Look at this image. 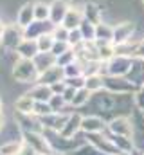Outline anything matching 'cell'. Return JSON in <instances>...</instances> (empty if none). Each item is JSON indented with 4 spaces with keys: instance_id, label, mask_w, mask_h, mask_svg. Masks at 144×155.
Returning a JSON list of instances; mask_svg holds the SVG:
<instances>
[{
    "instance_id": "1",
    "label": "cell",
    "mask_w": 144,
    "mask_h": 155,
    "mask_svg": "<svg viewBox=\"0 0 144 155\" xmlns=\"http://www.w3.org/2000/svg\"><path fill=\"white\" fill-rule=\"evenodd\" d=\"M13 76L16 81L20 83H34L40 78V72L36 69L34 61L33 60H27V58H20L15 65V71H13Z\"/></svg>"
},
{
    "instance_id": "2",
    "label": "cell",
    "mask_w": 144,
    "mask_h": 155,
    "mask_svg": "<svg viewBox=\"0 0 144 155\" xmlns=\"http://www.w3.org/2000/svg\"><path fill=\"white\" fill-rule=\"evenodd\" d=\"M106 132L112 135H124V137H132L133 134V124H132V117L130 116H115L108 121Z\"/></svg>"
},
{
    "instance_id": "3",
    "label": "cell",
    "mask_w": 144,
    "mask_h": 155,
    "mask_svg": "<svg viewBox=\"0 0 144 155\" xmlns=\"http://www.w3.org/2000/svg\"><path fill=\"white\" fill-rule=\"evenodd\" d=\"M106 121L101 116H83L81 119V132L83 134H101L106 132Z\"/></svg>"
},
{
    "instance_id": "4",
    "label": "cell",
    "mask_w": 144,
    "mask_h": 155,
    "mask_svg": "<svg viewBox=\"0 0 144 155\" xmlns=\"http://www.w3.org/2000/svg\"><path fill=\"white\" fill-rule=\"evenodd\" d=\"M81 119H83V116H79V114H69L67 123L60 130V135H63L67 139H74L77 135V132H81Z\"/></svg>"
},
{
    "instance_id": "5",
    "label": "cell",
    "mask_w": 144,
    "mask_h": 155,
    "mask_svg": "<svg viewBox=\"0 0 144 155\" xmlns=\"http://www.w3.org/2000/svg\"><path fill=\"white\" fill-rule=\"evenodd\" d=\"M34 97L31 96V94H24V96H20L16 101H15V108H16V112L18 114H22V116H34L33 112H34Z\"/></svg>"
},
{
    "instance_id": "6",
    "label": "cell",
    "mask_w": 144,
    "mask_h": 155,
    "mask_svg": "<svg viewBox=\"0 0 144 155\" xmlns=\"http://www.w3.org/2000/svg\"><path fill=\"white\" fill-rule=\"evenodd\" d=\"M29 94L34 97V101H43V103H49V101H51V97L54 96V92H52L51 85H45V83H36L34 87L31 88V92H29Z\"/></svg>"
},
{
    "instance_id": "7",
    "label": "cell",
    "mask_w": 144,
    "mask_h": 155,
    "mask_svg": "<svg viewBox=\"0 0 144 155\" xmlns=\"http://www.w3.org/2000/svg\"><path fill=\"white\" fill-rule=\"evenodd\" d=\"M18 52H20V56L22 58H27V60H33L36 54L40 52V49H38V43H36V40H24L20 45H18Z\"/></svg>"
},
{
    "instance_id": "8",
    "label": "cell",
    "mask_w": 144,
    "mask_h": 155,
    "mask_svg": "<svg viewBox=\"0 0 144 155\" xmlns=\"http://www.w3.org/2000/svg\"><path fill=\"white\" fill-rule=\"evenodd\" d=\"M85 88H88L92 94L103 90L105 88V76H101V74H88V76H85Z\"/></svg>"
},
{
    "instance_id": "9",
    "label": "cell",
    "mask_w": 144,
    "mask_h": 155,
    "mask_svg": "<svg viewBox=\"0 0 144 155\" xmlns=\"http://www.w3.org/2000/svg\"><path fill=\"white\" fill-rule=\"evenodd\" d=\"M79 24H81V13H79L77 9H69L67 15H65V18H63V24H61V25H63L65 29L72 31V29H77Z\"/></svg>"
},
{
    "instance_id": "10",
    "label": "cell",
    "mask_w": 144,
    "mask_h": 155,
    "mask_svg": "<svg viewBox=\"0 0 144 155\" xmlns=\"http://www.w3.org/2000/svg\"><path fill=\"white\" fill-rule=\"evenodd\" d=\"M132 31H133V25L132 24H124V25L115 27L113 29V41H117L119 45L126 43L128 38H130V35H132Z\"/></svg>"
},
{
    "instance_id": "11",
    "label": "cell",
    "mask_w": 144,
    "mask_h": 155,
    "mask_svg": "<svg viewBox=\"0 0 144 155\" xmlns=\"http://www.w3.org/2000/svg\"><path fill=\"white\" fill-rule=\"evenodd\" d=\"M24 139H13V141H5L0 144V153L2 155H15L22 150Z\"/></svg>"
},
{
    "instance_id": "12",
    "label": "cell",
    "mask_w": 144,
    "mask_h": 155,
    "mask_svg": "<svg viewBox=\"0 0 144 155\" xmlns=\"http://www.w3.org/2000/svg\"><path fill=\"white\" fill-rule=\"evenodd\" d=\"M33 18H34V5L25 4V5L20 9V13H18V24H20L22 27H27Z\"/></svg>"
},
{
    "instance_id": "13",
    "label": "cell",
    "mask_w": 144,
    "mask_h": 155,
    "mask_svg": "<svg viewBox=\"0 0 144 155\" xmlns=\"http://www.w3.org/2000/svg\"><path fill=\"white\" fill-rule=\"evenodd\" d=\"M36 43H38V49H40V52H51L52 51V47H54V43H56V38L52 36V35H45V33H41L38 40H36Z\"/></svg>"
},
{
    "instance_id": "14",
    "label": "cell",
    "mask_w": 144,
    "mask_h": 155,
    "mask_svg": "<svg viewBox=\"0 0 144 155\" xmlns=\"http://www.w3.org/2000/svg\"><path fill=\"white\" fill-rule=\"evenodd\" d=\"M90 97H92V92L88 90V88H77L76 90V96H74V99H72V107H83V105H87L88 101H90Z\"/></svg>"
},
{
    "instance_id": "15",
    "label": "cell",
    "mask_w": 144,
    "mask_h": 155,
    "mask_svg": "<svg viewBox=\"0 0 144 155\" xmlns=\"http://www.w3.org/2000/svg\"><path fill=\"white\" fill-rule=\"evenodd\" d=\"M67 5L60 0H56L52 5H51V15H52V20H63L65 15H67Z\"/></svg>"
},
{
    "instance_id": "16",
    "label": "cell",
    "mask_w": 144,
    "mask_h": 155,
    "mask_svg": "<svg viewBox=\"0 0 144 155\" xmlns=\"http://www.w3.org/2000/svg\"><path fill=\"white\" fill-rule=\"evenodd\" d=\"M49 16H51V5L41 4V2L34 4V18L36 20H45Z\"/></svg>"
},
{
    "instance_id": "17",
    "label": "cell",
    "mask_w": 144,
    "mask_h": 155,
    "mask_svg": "<svg viewBox=\"0 0 144 155\" xmlns=\"http://www.w3.org/2000/svg\"><path fill=\"white\" fill-rule=\"evenodd\" d=\"M49 105H51V108H52V112H61V110L65 108V105H67V101L63 99V96H61V94H54V96L51 97V101H49Z\"/></svg>"
},
{
    "instance_id": "18",
    "label": "cell",
    "mask_w": 144,
    "mask_h": 155,
    "mask_svg": "<svg viewBox=\"0 0 144 155\" xmlns=\"http://www.w3.org/2000/svg\"><path fill=\"white\" fill-rule=\"evenodd\" d=\"M36 117H45L49 116V114H52V108H51V105L49 103H43V101H36L34 105V112H33Z\"/></svg>"
},
{
    "instance_id": "19",
    "label": "cell",
    "mask_w": 144,
    "mask_h": 155,
    "mask_svg": "<svg viewBox=\"0 0 144 155\" xmlns=\"http://www.w3.org/2000/svg\"><path fill=\"white\" fill-rule=\"evenodd\" d=\"M133 103H135V107H137L139 110H142L144 112V87H139V90L135 92V96H133Z\"/></svg>"
},
{
    "instance_id": "20",
    "label": "cell",
    "mask_w": 144,
    "mask_h": 155,
    "mask_svg": "<svg viewBox=\"0 0 144 155\" xmlns=\"http://www.w3.org/2000/svg\"><path fill=\"white\" fill-rule=\"evenodd\" d=\"M76 90H77V88H74V87H70V85H67V88L63 90L61 96H63V99L67 101V105L72 103V99H74V96H76Z\"/></svg>"
},
{
    "instance_id": "21",
    "label": "cell",
    "mask_w": 144,
    "mask_h": 155,
    "mask_svg": "<svg viewBox=\"0 0 144 155\" xmlns=\"http://www.w3.org/2000/svg\"><path fill=\"white\" fill-rule=\"evenodd\" d=\"M133 56H137L139 60H144V41H142V43H139V45L135 47V51H133Z\"/></svg>"
},
{
    "instance_id": "22",
    "label": "cell",
    "mask_w": 144,
    "mask_h": 155,
    "mask_svg": "<svg viewBox=\"0 0 144 155\" xmlns=\"http://www.w3.org/2000/svg\"><path fill=\"white\" fill-rule=\"evenodd\" d=\"M4 31H5V27H4V24H2V22H0V36H2V35H4Z\"/></svg>"
},
{
    "instance_id": "23",
    "label": "cell",
    "mask_w": 144,
    "mask_h": 155,
    "mask_svg": "<svg viewBox=\"0 0 144 155\" xmlns=\"http://www.w3.org/2000/svg\"><path fill=\"white\" fill-rule=\"evenodd\" d=\"M2 128H4V117L0 116V130H2Z\"/></svg>"
},
{
    "instance_id": "24",
    "label": "cell",
    "mask_w": 144,
    "mask_h": 155,
    "mask_svg": "<svg viewBox=\"0 0 144 155\" xmlns=\"http://www.w3.org/2000/svg\"><path fill=\"white\" fill-rule=\"evenodd\" d=\"M51 155H67V153H61V152H52Z\"/></svg>"
},
{
    "instance_id": "25",
    "label": "cell",
    "mask_w": 144,
    "mask_h": 155,
    "mask_svg": "<svg viewBox=\"0 0 144 155\" xmlns=\"http://www.w3.org/2000/svg\"><path fill=\"white\" fill-rule=\"evenodd\" d=\"M2 107H4V105H2V99H0V112H2Z\"/></svg>"
},
{
    "instance_id": "26",
    "label": "cell",
    "mask_w": 144,
    "mask_h": 155,
    "mask_svg": "<svg viewBox=\"0 0 144 155\" xmlns=\"http://www.w3.org/2000/svg\"><path fill=\"white\" fill-rule=\"evenodd\" d=\"M15 155H22V152H18V153H15Z\"/></svg>"
},
{
    "instance_id": "27",
    "label": "cell",
    "mask_w": 144,
    "mask_h": 155,
    "mask_svg": "<svg viewBox=\"0 0 144 155\" xmlns=\"http://www.w3.org/2000/svg\"><path fill=\"white\" fill-rule=\"evenodd\" d=\"M36 155H43V153H36Z\"/></svg>"
},
{
    "instance_id": "28",
    "label": "cell",
    "mask_w": 144,
    "mask_h": 155,
    "mask_svg": "<svg viewBox=\"0 0 144 155\" xmlns=\"http://www.w3.org/2000/svg\"><path fill=\"white\" fill-rule=\"evenodd\" d=\"M142 155H144V153H142Z\"/></svg>"
}]
</instances>
